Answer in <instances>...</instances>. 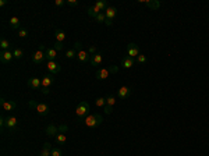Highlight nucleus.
Masks as SVG:
<instances>
[{"label":"nucleus","mask_w":209,"mask_h":156,"mask_svg":"<svg viewBox=\"0 0 209 156\" xmlns=\"http://www.w3.org/2000/svg\"><path fill=\"white\" fill-rule=\"evenodd\" d=\"M103 121V117L98 113H92V115H88L84 119V124L86 125L88 128H95V127H99Z\"/></svg>","instance_id":"1"},{"label":"nucleus","mask_w":209,"mask_h":156,"mask_svg":"<svg viewBox=\"0 0 209 156\" xmlns=\"http://www.w3.org/2000/svg\"><path fill=\"white\" fill-rule=\"evenodd\" d=\"M88 113H89V103H88V102H85V100L80 102L78 106L75 107V116H77V119L84 120L86 116H88Z\"/></svg>","instance_id":"2"},{"label":"nucleus","mask_w":209,"mask_h":156,"mask_svg":"<svg viewBox=\"0 0 209 156\" xmlns=\"http://www.w3.org/2000/svg\"><path fill=\"white\" fill-rule=\"evenodd\" d=\"M127 56H130L131 59H137L139 56V49L137 46V43L131 42V43L127 45Z\"/></svg>","instance_id":"3"},{"label":"nucleus","mask_w":209,"mask_h":156,"mask_svg":"<svg viewBox=\"0 0 209 156\" xmlns=\"http://www.w3.org/2000/svg\"><path fill=\"white\" fill-rule=\"evenodd\" d=\"M45 60H46V53H45L43 50L38 49L36 52L32 55V63H34V64H42Z\"/></svg>","instance_id":"4"},{"label":"nucleus","mask_w":209,"mask_h":156,"mask_svg":"<svg viewBox=\"0 0 209 156\" xmlns=\"http://www.w3.org/2000/svg\"><path fill=\"white\" fill-rule=\"evenodd\" d=\"M14 59V55L11 50H2L0 52V61L3 63V64H8V63H11Z\"/></svg>","instance_id":"5"},{"label":"nucleus","mask_w":209,"mask_h":156,"mask_svg":"<svg viewBox=\"0 0 209 156\" xmlns=\"http://www.w3.org/2000/svg\"><path fill=\"white\" fill-rule=\"evenodd\" d=\"M17 125H18V120H17V117H14V116L6 117L4 128H7V130H16Z\"/></svg>","instance_id":"6"},{"label":"nucleus","mask_w":209,"mask_h":156,"mask_svg":"<svg viewBox=\"0 0 209 156\" xmlns=\"http://www.w3.org/2000/svg\"><path fill=\"white\" fill-rule=\"evenodd\" d=\"M46 68H47V71H49L50 74H57V73H60V70H61V66L59 64L57 61H47V64H46Z\"/></svg>","instance_id":"7"},{"label":"nucleus","mask_w":209,"mask_h":156,"mask_svg":"<svg viewBox=\"0 0 209 156\" xmlns=\"http://www.w3.org/2000/svg\"><path fill=\"white\" fill-rule=\"evenodd\" d=\"M53 82H55V76L50 73H47L46 76L42 77V88H47L49 89L50 86L53 85Z\"/></svg>","instance_id":"8"},{"label":"nucleus","mask_w":209,"mask_h":156,"mask_svg":"<svg viewBox=\"0 0 209 156\" xmlns=\"http://www.w3.org/2000/svg\"><path fill=\"white\" fill-rule=\"evenodd\" d=\"M0 103H2V107H3L4 112H11V110H14L17 107V102L16 100H4V99L2 98Z\"/></svg>","instance_id":"9"},{"label":"nucleus","mask_w":209,"mask_h":156,"mask_svg":"<svg viewBox=\"0 0 209 156\" xmlns=\"http://www.w3.org/2000/svg\"><path fill=\"white\" fill-rule=\"evenodd\" d=\"M27 85L29 86V88H35V89H42V80L36 77H32L28 80V82H27Z\"/></svg>","instance_id":"10"},{"label":"nucleus","mask_w":209,"mask_h":156,"mask_svg":"<svg viewBox=\"0 0 209 156\" xmlns=\"http://www.w3.org/2000/svg\"><path fill=\"white\" fill-rule=\"evenodd\" d=\"M102 60H103L102 53L98 52V53H95V55H92V56H91V60H89V63H91V64L94 66V67H98V66H100Z\"/></svg>","instance_id":"11"},{"label":"nucleus","mask_w":209,"mask_h":156,"mask_svg":"<svg viewBox=\"0 0 209 156\" xmlns=\"http://www.w3.org/2000/svg\"><path fill=\"white\" fill-rule=\"evenodd\" d=\"M130 94H131V88L127 86V85L121 86V88L117 91V96L120 99H127L128 96H130Z\"/></svg>","instance_id":"12"},{"label":"nucleus","mask_w":209,"mask_h":156,"mask_svg":"<svg viewBox=\"0 0 209 156\" xmlns=\"http://www.w3.org/2000/svg\"><path fill=\"white\" fill-rule=\"evenodd\" d=\"M36 112H38V115H39V116H47V115H49V112H50V107L47 106L46 103H39V105H38V107H36Z\"/></svg>","instance_id":"13"},{"label":"nucleus","mask_w":209,"mask_h":156,"mask_svg":"<svg viewBox=\"0 0 209 156\" xmlns=\"http://www.w3.org/2000/svg\"><path fill=\"white\" fill-rule=\"evenodd\" d=\"M45 53H46L47 61H55L56 57H57V50H55L53 47H47V49L45 50Z\"/></svg>","instance_id":"14"},{"label":"nucleus","mask_w":209,"mask_h":156,"mask_svg":"<svg viewBox=\"0 0 209 156\" xmlns=\"http://www.w3.org/2000/svg\"><path fill=\"white\" fill-rule=\"evenodd\" d=\"M77 59L81 63H86L91 60V56H89V53L86 52V50H80V52L77 53Z\"/></svg>","instance_id":"15"},{"label":"nucleus","mask_w":209,"mask_h":156,"mask_svg":"<svg viewBox=\"0 0 209 156\" xmlns=\"http://www.w3.org/2000/svg\"><path fill=\"white\" fill-rule=\"evenodd\" d=\"M21 22H20V18L18 17H11L10 20H8V27H10L11 29H17V31H18V29L21 28Z\"/></svg>","instance_id":"16"},{"label":"nucleus","mask_w":209,"mask_h":156,"mask_svg":"<svg viewBox=\"0 0 209 156\" xmlns=\"http://www.w3.org/2000/svg\"><path fill=\"white\" fill-rule=\"evenodd\" d=\"M109 70H107V68H99V70L96 71V74H95V76H96V78L98 80H100V81H103V80H106V78H109Z\"/></svg>","instance_id":"17"},{"label":"nucleus","mask_w":209,"mask_h":156,"mask_svg":"<svg viewBox=\"0 0 209 156\" xmlns=\"http://www.w3.org/2000/svg\"><path fill=\"white\" fill-rule=\"evenodd\" d=\"M116 14H117V8L113 7V6H109V7L106 8V11H104V16H106V18H109V20L114 18Z\"/></svg>","instance_id":"18"},{"label":"nucleus","mask_w":209,"mask_h":156,"mask_svg":"<svg viewBox=\"0 0 209 156\" xmlns=\"http://www.w3.org/2000/svg\"><path fill=\"white\" fill-rule=\"evenodd\" d=\"M52 144L50 142H45L43 146H42V151H41V156H52L50 152H52Z\"/></svg>","instance_id":"19"},{"label":"nucleus","mask_w":209,"mask_h":156,"mask_svg":"<svg viewBox=\"0 0 209 156\" xmlns=\"http://www.w3.org/2000/svg\"><path fill=\"white\" fill-rule=\"evenodd\" d=\"M146 6H148L151 10H153V11H156V10H159V7H160V2L159 0H146V2H144Z\"/></svg>","instance_id":"20"},{"label":"nucleus","mask_w":209,"mask_h":156,"mask_svg":"<svg viewBox=\"0 0 209 156\" xmlns=\"http://www.w3.org/2000/svg\"><path fill=\"white\" fill-rule=\"evenodd\" d=\"M57 134H59V127H56V125H53V124L46 127V135L47 137H53V135L56 137Z\"/></svg>","instance_id":"21"},{"label":"nucleus","mask_w":209,"mask_h":156,"mask_svg":"<svg viewBox=\"0 0 209 156\" xmlns=\"http://www.w3.org/2000/svg\"><path fill=\"white\" fill-rule=\"evenodd\" d=\"M121 66H123L124 68H131L134 66V59H131L130 56H125L121 60Z\"/></svg>","instance_id":"22"},{"label":"nucleus","mask_w":209,"mask_h":156,"mask_svg":"<svg viewBox=\"0 0 209 156\" xmlns=\"http://www.w3.org/2000/svg\"><path fill=\"white\" fill-rule=\"evenodd\" d=\"M55 37H56V42H64L66 41V32L63 29H56L55 31Z\"/></svg>","instance_id":"23"},{"label":"nucleus","mask_w":209,"mask_h":156,"mask_svg":"<svg viewBox=\"0 0 209 156\" xmlns=\"http://www.w3.org/2000/svg\"><path fill=\"white\" fill-rule=\"evenodd\" d=\"M86 13H88V16L89 17H94V18H96V16L100 13L99 11V8L96 7V6H91V7H88V10H86Z\"/></svg>","instance_id":"24"},{"label":"nucleus","mask_w":209,"mask_h":156,"mask_svg":"<svg viewBox=\"0 0 209 156\" xmlns=\"http://www.w3.org/2000/svg\"><path fill=\"white\" fill-rule=\"evenodd\" d=\"M0 47H2V50H10L11 49V43L6 38H2V39H0Z\"/></svg>","instance_id":"25"},{"label":"nucleus","mask_w":209,"mask_h":156,"mask_svg":"<svg viewBox=\"0 0 209 156\" xmlns=\"http://www.w3.org/2000/svg\"><path fill=\"white\" fill-rule=\"evenodd\" d=\"M13 55H14V59H17V60H20V59H22L24 57V52L20 49V47H13Z\"/></svg>","instance_id":"26"},{"label":"nucleus","mask_w":209,"mask_h":156,"mask_svg":"<svg viewBox=\"0 0 209 156\" xmlns=\"http://www.w3.org/2000/svg\"><path fill=\"white\" fill-rule=\"evenodd\" d=\"M95 6H96L98 8H99V11L102 13V11H106V8L109 7L107 6V2H104V0H100V2H96L95 3Z\"/></svg>","instance_id":"27"},{"label":"nucleus","mask_w":209,"mask_h":156,"mask_svg":"<svg viewBox=\"0 0 209 156\" xmlns=\"http://www.w3.org/2000/svg\"><path fill=\"white\" fill-rule=\"evenodd\" d=\"M66 141H67L66 134H57V135H56V142H57L59 145H64Z\"/></svg>","instance_id":"28"},{"label":"nucleus","mask_w":209,"mask_h":156,"mask_svg":"<svg viewBox=\"0 0 209 156\" xmlns=\"http://www.w3.org/2000/svg\"><path fill=\"white\" fill-rule=\"evenodd\" d=\"M95 105H96L98 107H104L106 106V98H98L96 100H95Z\"/></svg>","instance_id":"29"},{"label":"nucleus","mask_w":209,"mask_h":156,"mask_svg":"<svg viewBox=\"0 0 209 156\" xmlns=\"http://www.w3.org/2000/svg\"><path fill=\"white\" fill-rule=\"evenodd\" d=\"M66 57L67 59H74V57H77V52L74 49H68L67 52H66Z\"/></svg>","instance_id":"30"},{"label":"nucleus","mask_w":209,"mask_h":156,"mask_svg":"<svg viewBox=\"0 0 209 156\" xmlns=\"http://www.w3.org/2000/svg\"><path fill=\"white\" fill-rule=\"evenodd\" d=\"M114 103H116V96L110 95V96L106 98V105H107V106H113Z\"/></svg>","instance_id":"31"},{"label":"nucleus","mask_w":209,"mask_h":156,"mask_svg":"<svg viewBox=\"0 0 209 156\" xmlns=\"http://www.w3.org/2000/svg\"><path fill=\"white\" fill-rule=\"evenodd\" d=\"M18 37L20 38H27V37H28V29H27V28H20L18 29Z\"/></svg>","instance_id":"32"},{"label":"nucleus","mask_w":209,"mask_h":156,"mask_svg":"<svg viewBox=\"0 0 209 156\" xmlns=\"http://www.w3.org/2000/svg\"><path fill=\"white\" fill-rule=\"evenodd\" d=\"M95 20H96L98 22H103L104 24V21H106V16H104V13H99Z\"/></svg>","instance_id":"33"},{"label":"nucleus","mask_w":209,"mask_h":156,"mask_svg":"<svg viewBox=\"0 0 209 156\" xmlns=\"http://www.w3.org/2000/svg\"><path fill=\"white\" fill-rule=\"evenodd\" d=\"M50 155L52 156H63V152H61V149H59V148H53Z\"/></svg>","instance_id":"34"},{"label":"nucleus","mask_w":209,"mask_h":156,"mask_svg":"<svg viewBox=\"0 0 209 156\" xmlns=\"http://www.w3.org/2000/svg\"><path fill=\"white\" fill-rule=\"evenodd\" d=\"M68 131V127L66 124H61V125H59V134H66Z\"/></svg>","instance_id":"35"},{"label":"nucleus","mask_w":209,"mask_h":156,"mask_svg":"<svg viewBox=\"0 0 209 156\" xmlns=\"http://www.w3.org/2000/svg\"><path fill=\"white\" fill-rule=\"evenodd\" d=\"M107 70H109V73H110V74H116V73L119 71V67H117V66L113 64V66H110V67L107 68Z\"/></svg>","instance_id":"36"},{"label":"nucleus","mask_w":209,"mask_h":156,"mask_svg":"<svg viewBox=\"0 0 209 156\" xmlns=\"http://www.w3.org/2000/svg\"><path fill=\"white\" fill-rule=\"evenodd\" d=\"M38 105H39V103H38L36 100H29V102H28V106L31 107V109H35V110H36Z\"/></svg>","instance_id":"37"},{"label":"nucleus","mask_w":209,"mask_h":156,"mask_svg":"<svg viewBox=\"0 0 209 156\" xmlns=\"http://www.w3.org/2000/svg\"><path fill=\"white\" fill-rule=\"evenodd\" d=\"M103 112L106 113V115H112V113H113V106H107V105H106V106L103 107Z\"/></svg>","instance_id":"38"},{"label":"nucleus","mask_w":209,"mask_h":156,"mask_svg":"<svg viewBox=\"0 0 209 156\" xmlns=\"http://www.w3.org/2000/svg\"><path fill=\"white\" fill-rule=\"evenodd\" d=\"M137 61L141 63V64H144V63H146V56L145 55H139L138 57H137Z\"/></svg>","instance_id":"39"},{"label":"nucleus","mask_w":209,"mask_h":156,"mask_svg":"<svg viewBox=\"0 0 209 156\" xmlns=\"http://www.w3.org/2000/svg\"><path fill=\"white\" fill-rule=\"evenodd\" d=\"M81 47H82V43H81V42H75V43H74V47H73V49L75 50L77 53H78L80 50H81Z\"/></svg>","instance_id":"40"},{"label":"nucleus","mask_w":209,"mask_h":156,"mask_svg":"<svg viewBox=\"0 0 209 156\" xmlns=\"http://www.w3.org/2000/svg\"><path fill=\"white\" fill-rule=\"evenodd\" d=\"M66 4L71 6V7H75V6H78V0H67Z\"/></svg>","instance_id":"41"},{"label":"nucleus","mask_w":209,"mask_h":156,"mask_svg":"<svg viewBox=\"0 0 209 156\" xmlns=\"http://www.w3.org/2000/svg\"><path fill=\"white\" fill-rule=\"evenodd\" d=\"M53 49L57 50V52H59V50H61L63 49V43H61V42H56V43L53 45Z\"/></svg>","instance_id":"42"},{"label":"nucleus","mask_w":209,"mask_h":156,"mask_svg":"<svg viewBox=\"0 0 209 156\" xmlns=\"http://www.w3.org/2000/svg\"><path fill=\"white\" fill-rule=\"evenodd\" d=\"M64 0H55V6H57V7H60V6L64 4Z\"/></svg>","instance_id":"43"},{"label":"nucleus","mask_w":209,"mask_h":156,"mask_svg":"<svg viewBox=\"0 0 209 156\" xmlns=\"http://www.w3.org/2000/svg\"><path fill=\"white\" fill-rule=\"evenodd\" d=\"M88 53H91V56L95 55V53H98V52H96V47H95V46H91V47H89V50H88Z\"/></svg>","instance_id":"44"},{"label":"nucleus","mask_w":209,"mask_h":156,"mask_svg":"<svg viewBox=\"0 0 209 156\" xmlns=\"http://www.w3.org/2000/svg\"><path fill=\"white\" fill-rule=\"evenodd\" d=\"M104 25H107V27H112V25H113V20H109V18H106V21H104Z\"/></svg>","instance_id":"45"},{"label":"nucleus","mask_w":209,"mask_h":156,"mask_svg":"<svg viewBox=\"0 0 209 156\" xmlns=\"http://www.w3.org/2000/svg\"><path fill=\"white\" fill-rule=\"evenodd\" d=\"M7 4H8L7 0H0V6H2V7H4V6H7Z\"/></svg>","instance_id":"46"},{"label":"nucleus","mask_w":209,"mask_h":156,"mask_svg":"<svg viewBox=\"0 0 209 156\" xmlns=\"http://www.w3.org/2000/svg\"><path fill=\"white\" fill-rule=\"evenodd\" d=\"M41 91H42V94H43V95H47V94H49V89H47V88H42Z\"/></svg>","instance_id":"47"}]
</instances>
